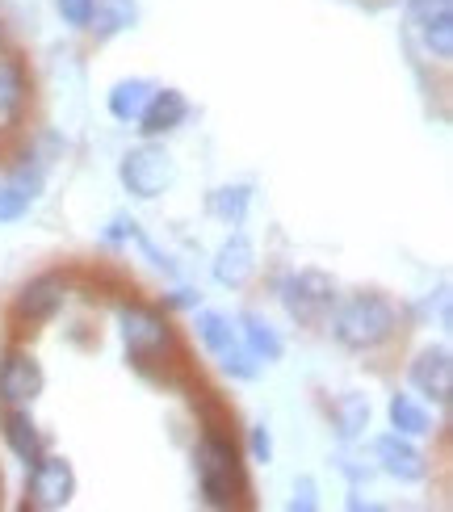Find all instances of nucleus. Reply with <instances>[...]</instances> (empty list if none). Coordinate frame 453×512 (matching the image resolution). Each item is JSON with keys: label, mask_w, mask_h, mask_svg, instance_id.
<instances>
[{"label": "nucleus", "mask_w": 453, "mask_h": 512, "mask_svg": "<svg viewBox=\"0 0 453 512\" xmlns=\"http://www.w3.org/2000/svg\"><path fill=\"white\" fill-rule=\"evenodd\" d=\"M323 324H328V332H332V340H336L340 349H349V353H374V349L386 345V340H395L403 315H399V307L386 294L357 290V294L336 298V307L328 311Z\"/></svg>", "instance_id": "1"}, {"label": "nucleus", "mask_w": 453, "mask_h": 512, "mask_svg": "<svg viewBox=\"0 0 453 512\" xmlns=\"http://www.w3.org/2000/svg\"><path fill=\"white\" fill-rule=\"evenodd\" d=\"M168 303H172V307H198V298H193V290H177V294L168 298Z\"/></svg>", "instance_id": "28"}, {"label": "nucleus", "mask_w": 453, "mask_h": 512, "mask_svg": "<svg viewBox=\"0 0 453 512\" xmlns=\"http://www.w3.org/2000/svg\"><path fill=\"white\" fill-rule=\"evenodd\" d=\"M290 508H294V512H315V508H319V487H315L311 475H302V479L294 483V500H290Z\"/></svg>", "instance_id": "27"}, {"label": "nucleus", "mask_w": 453, "mask_h": 512, "mask_svg": "<svg viewBox=\"0 0 453 512\" xmlns=\"http://www.w3.org/2000/svg\"><path fill=\"white\" fill-rule=\"evenodd\" d=\"M407 382H412L416 395L433 399L437 408H449L453 403V353L445 345L420 349L412 361H407Z\"/></svg>", "instance_id": "9"}, {"label": "nucleus", "mask_w": 453, "mask_h": 512, "mask_svg": "<svg viewBox=\"0 0 453 512\" xmlns=\"http://www.w3.org/2000/svg\"><path fill=\"white\" fill-rule=\"evenodd\" d=\"M151 89H156V84L143 80V76L118 80L114 89H110V97H105V110H110V118H114V122L135 126V122H139V114H143V105H147V97H151Z\"/></svg>", "instance_id": "17"}, {"label": "nucleus", "mask_w": 453, "mask_h": 512, "mask_svg": "<svg viewBox=\"0 0 453 512\" xmlns=\"http://www.w3.org/2000/svg\"><path fill=\"white\" fill-rule=\"evenodd\" d=\"M198 340L206 345V353L219 361V370H227L231 378L252 382L256 374H261V361H256V357L244 349L240 328H235L227 315H219V311H198Z\"/></svg>", "instance_id": "6"}, {"label": "nucleus", "mask_w": 453, "mask_h": 512, "mask_svg": "<svg viewBox=\"0 0 453 512\" xmlns=\"http://www.w3.org/2000/svg\"><path fill=\"white\" fill-rule=\"evenodd\" d=\"M55 9L63 17V26L72 30H89V21L97 13V0H55Z\"/></svg>", "instance_id": "24"}, {"label": "nucleus", "mask_w": 453, "mask_h": 512, "mask_svg": "<svg viewBox=\"0 0 453 512\" xmlns=\"http://www.w3.org/2000/svg\"><path fill=\"white\" fill-rule=\"evenodd\" d=\"M118 181L131 198L151 202L177 185V160H172V152L160 139H143L118 160Z\"/></svg>", "instance_id": "4"}, {"label": "nucleus", "mask_w": 453, "mask_h": 512, "mask_svg": "<svg viewBox=\"0 0 453 512\" xmlns=\"http://www.w3.org/2000/svg\"><path fill=\"white\" fill-rule=\"evenodd\" d=\"M248 206H252V185H219L206 198V210L214 219H223L227 227H244Z\"/></svg>", "instance_id": "21"}, {"label": "nucleus", "mask_w": 453, "mask_h": 512, "mask_svg": "<svg viewBox=\"0 0 453 512\" xmlns=\"http://www.w3.org/2000/svg\"><path fill=\"white\" fill-rule=\"evenodd\" d=\"M76 496V471L63 454H42L38 462H30V475H26V500L21 508L30 512H59L68 508Z\"/></svg>", "instance_id": "7"}, {"label": "nucleus", "mask_w": 453, "mask_h": 512, "mask_svg": "<svg viewBox=\"0 0 453 512\" xmlns=\"http://www.w3.org/2000/svg\"><path fill=\"white\" fill-rule=\"evenodd\" d=\"M34 198L17 181H0V223H21L30 215Z\"/></svg>", "instance_id": "23"}, {"label": "nucleus", "mask_w": 453, "mask_h": 512, "mask_svg": "<svg viewBox=\"0 0 453 512\" xmlns=\"http://www.w3.org/2000/svg\"><path fill=\"white\" fill-rule=\"evenodd\" d=\"M328 416H332V424H336V437L349 445V441H357L365 429H370V416H374L370 395H361V391H340V395L332 399Z\"/></svg>", "instance_id": "16"}, {"label": "nucleus", "mask_w": 453, "mask_h": 512, "mask_svg": "<svg viewBox=\"0 0 453 512\" xmlns=\"http://www.w3.org/2000/svg\"><path fill=\"white\" fill-rule=\"evenodd\" d=\"M63 298H68V282H63L59 273H38V277H30V282L17 290L13 319H17V324H26V328L47 324V319H55L63 311Z\"/></svg>", "instance_id": "10"}, {"label": "nucleus", "mask_w": 453, "mask_h": 512, "mask_svg": "<svg viewBox=\"0 0 453 512\" xmlns=\"http://www.w3.org/2000/svg\"><path fill=\"white\" fill-rule=\"evenodd\" d=\"M235 328H240V340H244V349L261 361V366H273V361H282L286 345H282V336H277V328L269 324V319L261 311H240V319H235Z\"/></svg>", "instance_id": "15"}, {"label": "nucleus", "mask_w": 453, "mask_h": 512, "mask_svg": "<svg viewBox=\"0 0 453 512\" xmlns=\"http://www.w3.org/2000/svg\"><path fill=\"white\" fill-rule=\"evenodd\" d=\"M0 437H5V445L13 450V458L26 462V466L47 454V441H42L30 408H5V412H0Z\"/></svg>", "instance_id": "14"}, {"label": "nucleus", "mask_w": 453, "mask_h": 512, "mask_svg": "<svg viewBox=\"0 0 453 512\" xmlns=\"http://www.w3.org/2000/svg\"><path fill=\"white\" fill-rule=\"evenodd\" d=\"M118 332L126 340V353H131L135 370H151V366H168L181 357V340H177V328L172 319L147 303H122L118 307Z\"/></svg>", "instance_id": "3"}, {"label": "nucleus", "mask_w": 453, "mask_h": 512, "mask_svg": "<svg viewBox=\"0 0 453 512\" xmlns=\"http://www.w3.org/2000/svg\"><path fill=\"white\" fill-rule=\"evenodd\" d=\"M403 5H407L412 26H424V21H433L441 13H453V0H403Z\"/></svg>", "instance_id": "25"}, {"label": "nucleus", "mask_w": 453, "mask_h": 512, "mask_svg": "<svg viewBox=\"0 0 453 512\" xmlns=\"http://www.w3.org/2000/svg\"><path fill=\"white\" fill-rule=\"evenodd\" d=\"M210 273L223 290H244L252 282L256 277V248H252V240L244 236V231H231V236L219 244Z\"/></svg>", "instance_id": "13"}, {"label": "nucleus", "mask_w": 453, "mask_h": 512, "mask_svg": "<svg viewBox=\"0 0 453 512\" xmlns=\"http://www.w3.org/2000/svg\"><path fill=\"white\" fill-rule=\"evenodd\" d=\"M189 110H193V105H189V97L181 89H160V84H156L135 126H139L143 139H164V135H172L189 118Z\"/></svg>", "instance_id": "12"}, {"label": "nucleus", "mask_w": 453, "mask_h": 512, "mask_svg": "<svg viewBox=\"0 0 453 512\" xmlns=\"http://www.w3.org/2000/svg\"><path fill=\"white\" fill-rule=\"evenodd\" d=\"M139 21V5L135 0H97V13L89 21V30L97 42H110L118 34H126Z\"/></svg>", "instance_id": "19"}, {"label": "nucleus", "mask_w": 453, "mask_h": 512, "mask_svg": "<svg viewBox=\"0 0 453 512\" xmlns=\"http://www.w3.org/2000/svg\"><path fill=\"white\" fill-rule=\"evenodd\" d=\"M277 298H282L286 315L294 319V324L311 328V324H323L328 319V311L336 307V277L323 273V269H294L286 273L282 282H277Z\"/></svg>", "instance_id": "5"}, {"label": "nucleus", "mask_w": 453, "mask_h": 512, "mask_svg": "<svg viewBox=\"0 0 453 512\" xmlns=\"http://www.w3.org/2000/svg\"><path fill=\"white\" fill-rule=\"evenodd\" d=\"M42 391H47V374H42L38 357L30 349H5L0 357V408H30Z\"/></svg>", "instance_id": "8"}, {"label": "nucleus", "mask_w": 453, "mask_h": 512, "mask_svg": "<svg viewBox=\"0 0 453 512\" xmlns=\"http://www.w3.org/2000/svg\"><path fill=\"white\" fill-rule=\"evenodd\" d=\"M374 462L382 475H391L399 483H424L428 479V454L416 445V437H403V433H382L374 437Z\"/></svg>", "instance_id": "11"}, {"label": "nucleus", "mask_w": 453, "mask_h": 512, "mask_svg": "<svg viewBox=\"0 0 453 512\" xmlns=\"http://www.w3.org/2000/svg\"><path fill=\"white\" fill-rule=\"evenodd\" d=\"M386 416H391V429L403 433V437H416L420 441V437L433 433V412H428L416 395L395 391L391 403H386Z\"/></svg>", "instance_id": "18"}, {"label": "nucleus", "mask_w": 453, "mask_h": 512, "mask_svg": "<svg viewBox=\"0 0 453 512\" xmlns=\"http://www.w3.org/2000/svg\"><path fill=\"white\" fill-rule=\"evenodd\" d=\"M30 101V80L21 72L17 59H0V118L5 122H17L21 110Z\"/></svg>", "instance_id": "20"}, {"label": "nucleus", "mask_w": 453, "mask_h": 512, "mask_svg": "<svg viewBox=\"0 0 453 512\" xmlns=\"http://www.w3.org/2000/svg\"><path fill=\"white\" fill-rule=\"evenodd\" d=\"M193 471H198V492L210 508H235L248 496V475L240 462V445L223 429H206L193 445Z\"/></svg>", "instance_id": "2"}, {"label": "nucleus", "mask_w": 453, "mask_h": 512, "mask_svg": "<svg viewBox=\"0 0 453 512\" xmlns=\"http://www.w3.org/2000/svg\"><path fill=\"white\" fill-rule=\"evenodd\" d=\"M248 454L256 466H269L273 462V437H269V424H252L248 433Z\"/></svg>", "instance_id": "26"}, {"label": "nucleus", "mask_w": 453, "mask_h": 512, "mask_svg": "<svg viewBox=\"0 0 453 512\" xmlns=\"http://www.w3.org/2000/svg\"><path fill=\"white\" fill-rule=\"evenodd\" d=\"M416 34H420L424 51L433 59H441V63L453 59V13H441L433 21H424V26H416Z\"/></svg>", "instance_id": "22"}]
</instances>
